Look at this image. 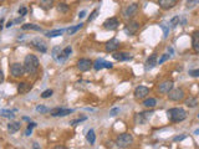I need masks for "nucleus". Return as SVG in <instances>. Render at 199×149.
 <instances>
[{
  "mask_svg": "<svg viewBox=\"0 0 199 149\" xmlns=\"http://www.w3.org/2000/svg\"><path fill=\"white\" fill-rule=\"evenodd\" d=\"M168 51H169L171 53H173V49H172V47H169V49H168Z\"/></svg>",
  "mask_w": 199,
  "mask_h": 149,
  "instance_id": "8fccbe9b",
  "label": "nucleus"
},
{
  "mask_svg": "<svg viewBox=\"0 0 199 149\" xmlns=\"http://www.w3.org/2000/svg\"><path fill=\"white\" fill-rule=\"evenodd\" d=\"M13 24H14V21H9V22L6 24V27H10V26H13Z\"/></svg>",
  "mask_w": 199,
  "mask_h": 149,
  "instance_id": "09e8293b",
  "label": "nucleus"
},
{
  "mask_svg": "<svg viewBox=\"0 0 199 149\" xmlns=\"http://www.w3.org/2000/svg\"><path fill=\"white\" fill-rule=\"evenodd\" d=\"M36 126V123H34V122H31V123H29V126H27V128H30V129H32Z\"/></svg>",
  "mask_w": 199,
  "mask_h": 149,
  "instance_id": "c03bdc74",
  "label": "nucleus"
},
{
  "mask_svg": "<svg viewBox=\"0 0 199 149\" xmlns=\"http://www.w3.org/2000/svg\"><path fill=\"white\" fill-rule=\"evenodd\" d=\"M85 15H86V11H81V13L79 14V18L82 19V18H85Z\"/></svg>",
  "mask_w": 199,
  "mask_h": 149,
  "instance_id": "a18cd8bd",
  "label": "nucleus"
},
{
  "mask_svg": "<svg viewBox=\"0 0 199 149\" xmlns=\"http://www.w3.org/2000/svg\"><path fill=\"white\" fill-rule=\"evenodd\" d=\"M52 89H46V91H44L43 93H41V97L43 98H49V97H51L52 96Z\"/></svg>",
  "mask_w": 199,
  "mask_h": 149,
  "instance_id": "72a5a7b5",
  "label": "nucleus"
},
{
  "mask_svg": "<svg viewBox=\"0 0 199 149\" xmlns=\"http://www.w3.org/2000/svg\"><path fill=\"white\" fill-rule=\"evenodd\" d=\"M112 56L117 61H128V60H132V56L128 52H115Z\"/></svg>",
  "mask_w": 199,
  "mask_h": 149,
  "instance_id": "a211bd4d",
  "label": "nucleus"
},
{
  "mask_svg": "<svg viewBox=\"0 0 199 149\" xmlns=\"http://www.w3.org/2000/svg\"><path fill=\"white\" fill-rule=\"evenodd\" d=\"M138 29H140V24L136 22V21H132L124 27V31H126L127 35H135L138 31Z\"/></svg>",
  "mask_w": 199,
  "mask_h": 149,
  "instance_id": "2eb2a0df",
  "label": "nucleus"
},
{
  "mask_svg": "<svg viewBox=\"0 0 199 149\" xmlns=\"http://www.w3.org/2000/svg\"><path fill=\"white\" fill-rule=\"evenodd\" d=\"M179 22H181V19H179V16H174V18H172V20H171V27H176L177 25H179Z\"/></svg>",
  "mask_w": 199,
  "mask_h": 149,
  "instance_id": "473e14b6",
  "label": "nucleus"
},
{
  "mask_svg": "<svg viewBox=\"0 0 199 149\" xmlns=\"http://www.w3.org/2000/svg\"><path fill=\"white\" fill-rule=\"evenodd\" d=\"M39 58L35 55H27L24 60V70L29 75H34L39 69Z\"/></svg>",
  "mask_w": 199,
  "mask_h": 149,
  "instance_id": "f257e3e1",
  "label": "nucleus"
},
{
  "mask_svg": "<svg viewBox=\"0 0 199 149\" xmlns=\"http://www.w3.org/2000/svg\"><path fill=\"white\" fill-rule=\"evenodd\" d=\"M54 6V0H41L40 2V8L44 10H49Z\"/></svg>",
  "mask_w": 199,
  "mask_h": 149,
  "instance_id": "5701e85b",
  "label": "nucleus"
},
{
  "mask_svg": "<svg viewBox=\"0 0 199 149\" xmlns=\"http://www.w3.org/2000/svg\"><path fill=\"white\" fill-rule=\"evenodd\" d=\"M185 138V135H182V137H176L174 138V140H182V139H184Z\"/></svg>",
  "mask_w": 199,
  "mask_h": 149,
  "instance_id": "49530a36",
  "label": "nucleus"
},
{
  "mask_svg": "<svg viewBox=\"0 0 199 149\" xmlns=\"http://www.w3.org/2000/svg\"><path fill=\"white\" fill-rule=\"evenodd\" d=\"M82 26H83V24L82 22H80L77 26H74V27H71V29H69L67 31H69V35H74L77 30H80V29H82Z\"/></svg>",
  "mask_w": 199,
  "mask_h": 149,
  "instance_id": "2f4dec72",
  "label": "nucleus"
},
{
  "mask_svg": "<svg viewBox=\"0 0 199 149\" xmlns=\"http://www.w3.org/2000/svg\"><path fill=\"white\" fill-rule=\"evenodd\" d=\"M118 25H120V21L117 18H110L104 22V27L106 30H111V31L112 30H116L118 27Z\"/></svg>",
  "mask_w": 199,
  "mask_h": 149,
  "instance_id": "9b49d317",
  "label": "nucleus"
},
{
  "mask_svg": "<svg viewBox=\"0 0 199 149\" xmlns=\"http://www.w3.org/2000/svg\"><path fill=\"white\" fill-rule=\"evenodd\" d=\"M120 47V41L117 39H112L106 44V51L108 52H115Z\"/></svg>",
  "mask_w": 199,
  "mask_h": 149,
  "instance_id": "f3484780",
  "label": "nucleus"
},
{
  "mask_svg": "<svg viewBox=\"0 0 199 149\" xmlns=\"http://www.w3.org/2000/svg\"><path fill=\"white\" fill-rule=\"evenodd\" d=\"M120 113V108H112L111 111H110V116H112V117H115V116H117Z\"/></svg>",
  "mask_w": 199,
  "mask_h": 149,
  "instance_id": "ea45409f",
  "label": "nucleus"
},
{
  "mask_svg": "<svg viewBox=\"0 0 199 149\" xmlns=\"http://www.w3.org/2000/svg\"><path fill=\"white\" fill-rule=\"evenodd\" d=\"M168 98L171 101H181L184 98V91L182 88H176V89H171L168 92Z\"/></svg>",
  "mask_w": 199,
  "mask_h": 149,
  "instance_id": "20e7f679",
  "label": "nucleus"
},
{
  "mask_svg": "<svg viewBox=\"0 0 199 149\" xmlns=\"http://www.w3.org/2000/svg\"><path fill=\"white\" fill-rule=\"evenodd\" d=\"M152 114V112H140V113H136V116H135V123L136 124H144L146 122H147V119H148V117Z\"/></svg>",
  "mask_w": 199,
  "mask_h": 149,
  "instance_id": "1a4fd4ad",
  "label": "nucleus"
},
{
  "mask_svg": "<svg viewBox=\"0 0 199 149\" xmlns=\"http://www.w3.org/2000/svg\"><path fill=\"white\" fill-rule=\"evenodd\" d=\"M192 47L197 53H199V31H194L192 35Z\"/></svg>",
  "mask_w": 199,
  "mask_h": 149,
  "instance_id": "6ab92c4d",
  "label": "nucleus"
},
{
  "mask_svg": "<svg viewBox=\"0 0 199 149\" xmlns=\"http://www.w3.org/2000/svg\"><path fill=\"white\" fill-rule=\"evenodd\" d=\"M160 27H162V30H163V34H164V37H168V35H169V26H168L167 24H164V22H162V24H160Z\"/></svg>",
  "mask_w": 199,
  "mask_h": 149,
  "instance_id": "7c9ffc66",
  "label": "nucleus"
},
{
  "mask_svg": "<svg viewBox=\"0 0 199 149\" xmlns=\"http://www.w3.org/2000/svg\"><path fill=\"white\" fill-rule=\"evenodd\" d=\"M156 65H158V61H157V55L153 53L148 58H147V61H146V66H144V70L146 71H151L156 67Z\"/></svg>",
  "mask_w": 199,
  "mask_h": 149,
  "instance_id": "4468645a",
  "label": "nucleus"
},
{
  "mask_svg": "<svg viewBox=\"0 0 199 149\" xmlns=\"http://www.w3.org/2000/svg\"><path fill=\"white\" fill-rule=\"evenodd\" d=\"M83 121H86V117H81V118L74 119V121H71V122H70V124H71V126H76L77 123H81V122H83Z\"/></svg>",
  "mask_w": 199,
  "mask_h": 149,
  "instance_id": "f704fd0d",
  "label": "nucleus"
},
{
  "mask_svg": "<svg viewBox=\"0 0 199 149\" xmlns=\"http://www.w3.org/2000/svg\"><path fill=\"white\" fill-rule=\"evenodd\" d=\"M57 11L59 13H67L69 11V5L65 4V3H60L57 5Z\"/></svg>",
  "mask_w": 199,
  "mask_h": 149,
  "instance_id": "c85d7f7f",
  "label": "nucleus"
},
{
  "mask_svg": "<svg viewBox=\"0 0 199 149\" xmlns=\"http://www.w3.org/2000/svg\"><path fill=\"white\" fill-rule=\"evenodd\" d=\"M167 60H169V55H168V53H163V55H162V57L159 58L158 64H159V65H162L163 62H165V61H167Z\"/></svg>",
  "mask_w": 199,
  "mask_h": 149,
  "instance_id": "c9c22d12",
  "label": "nucleus"
},
{
  "mask_svg": "<svg viewBox=\"0 0 199 149\" xmlns=\"http://www.w3.org/2000/svg\"><path fill=\"white\" fill-rule=\"evenodd\" d=\"M92 67H93L96 71H100V70H102V69H112L113 65H112L111 62L105 61V60H97V61L93 62Z\"/></svg>",
  "mask_w": 199,
  "mask_h": 149,
  "instance_id": "9d476101",
  "label": "nucleus"
},
{
  "mask_svg": "<svg viewBox=\"0 0 199 149\" xmlns=\"http://www.w3.org/2000/svg\"><path fill=\"white\" fill-rule=\"evenodd\" d=\"M137 11H138V5H137L136 3H133V4L128 5V6L124 9L123 16H124L126 19H131V18H133V16L137 14Z\"/></svg>",
  "mask_w": 199,
  "mask_h": 149,
  "instance_id": "0eeeda50",
  "label": "nucleus"
},
{
  "mask_svg": "<svg viewBox=\"0 0 199 149\" xmlns=\"http://www.w3.org/2000/svg\"><path fill=\"white\" fill-rule=\"evenodd\" d=\"M189 75H190L192 77H199V69H197V70H192V71H189Z\"/></svg>",
  "mask_w": 199,
  "mask_h": 149,
  "instance_id": "a19ab883",
  "label": "nucleus"
},
{
  "mask_svg": "<svg viewBox=\"0 0 199 149\" xmlns=\"http://www.w3.org/2000/svg\"><path fill=\"white\" fill-rule=\"evenodd\" d=\"M3 22H4V19H0V30L3 29Z\"/></svg>",
  "mask_w": 199,
  "mask_h": 149,
  "instance_id": "de8ad7c7",
  "label": "nucleus"
},
{
  "mask_svg": "<svg viewBox=\"0 0 199 149\" xmlns=\"http://www.w3.org/2000/svg\"><path fill=\"white\" fill-rule=\"evenodd\" d=\"M199 2H198V0H190V2H188L187 3V6L188 8H193L194 6V4H198Z\"/></svg>",
  "mask_w": 199,
  "mask_h": 149,
  "instance_id": "79ce46f5",
  "label": "nucleus"
},
{
  "mask_svg": "<svg viewBox=\"0 0 199 149\" xmlns=\"http://www.w3.org/2000/svg\"><path fill=\"white\" fill-rule=\"evenodd\" d=\"M86 139H87V142H88L90 144H95V142H96V134H95L93 129H90V131L87 132Z\"/></svg>",
  "mask_w": 199,
  "mask_h": 149,
  "instance_id": "b1692460",
  "label": "nucleus"
},
{
  "mask_svg": "<svg viewBox=\"0 0 199 149\" xmlns=\"http://www.w3.org/2000/svg\"><path fill=\"white\" fill-rule=\"evenodd\" d=\"M74 109H69V108H61V107H56V108H52L50 109V114L52 117H65L70 113H72Z\"/></svg>",
  "mask_w": 199,
  "mask_h": 149,
  "instance_id": "423d86ee",
  "label": "nucleus"
},
{
  "mask_svg": "<svg viewBox=\"0 0 199 149\" xmlns=\"http://www.w3.org/2000/svg\"><path fill=\"white\" fill-rule=\"evenodd\" d=\"M18 13H19V15H21V16H25L26 13H27V9H26L25 6H21V8L18 10Z\"/></svg>",
  "mask_w": 199,
  "mask_h": 149,
  "instance_id": "58836bf2",
  "label": "nucleus"
},
{
  "mask_svg": "<svg viewBox=\"0 0 199 149\" xmlns=\"http://www.w3.org/2000/svg\"><path fill=\"white\" fill-rule=\"evenodd\" d=\"M148 93H149V88L146 87V86H138V87L135 89V97H136L137 100L144 98Z\"/></svg>",
  "mask_w": 199,
  "mask_h": 149,
  "instance_id": "f8f14e48",
  "label": "nucleus"
},
{
  "mask_svg": "<svg viewBox=\"0 0 199 149\" xmlns=\"http://www.w3.org/2000/svg\"><path fill=\"white\" fill-rule=\"evenodd\" d=\"M194 134H198V135H199V129H198V131H195V132H194Z\"/></svg>",
  "mask_w": 199,
  "mask_h": 149,
  "instance_id": "3c124183",
  "label": "nucleus"
},
{
  "mask_svg": "<svg viewBox=\"0 0 199 149\" xmlns=\"http://www.w3.org/2000/svg\"><path fill=\"white\" fill-rule=\"evenodd\" d=\"M132 143H133V137H132V134H129V133H122L116 139V144L120 148H127Z\"/></svg>",
  "mask_w": 199,
  "mask_h": 149,
  "instance_id": "7ed1b4c3",
  "label": "nucleus"
},
{
  "mask_svg": "<svg viewBox=\"0 0 199 149\" xmlns=\"http://www.w3.org/2000/svg\"><path fill=\"white\" fill-rule=\"evenodd\" d=\"M10 73L13 77H20L25 73V70H24V65L19 64V62H15L10 66Z\"/></svg>",
  "mask_w": 199,
  "mask_h": 149,
  "instance_id": "39448f33",
  "label": "nucleus"
},
{
  "mask_svg": "<svg viewBox=\"0 0 199 149\" xmlns=\"http://www.w3.org/2000/svg\"><path fill=\"white\" fill-rule=\"evenodd\" d=\"M21 29L22 30H35V31H41V27L39 25H35V24H25V25H22Z\"/></svg>",
  "mask_w": 199,
  "mask_h": 149,
  "instance_id": "393cba45",
  "label": "nucleus"
},
{
  "mask_svg": "<svg viewBox=\"0 0 199 149\" xmlns=\"http://www.w3.org/2000/svg\"><path fill=\"white\" fill-rule=\"evenodd\" d=\"M4 82V72H3V70L0 69V84H2Z\"/></svg>",
  "mask_w": 199,
  "mask_h": 149,
  "instance_id": "37998d69",
  "label": "nucleus"
},
{
  "mask_svg": "<svg viewBox=\"0 0 199 149\" xmlns=\"http://www.w3.org/2000/svg\"><path fill=\"white\" fill-rule=\"evenodd\" d=\"M167 114H168V118L171 122H182L187 118V112L181 108V107H174V108H171L167 111Z\"/></svg>",
  "mask_w": 199,
  "mask_h": 149,
  "instance_id": "f03ea898",
  "label": "nucleus"
},
{
  "mask_svg": "<svg viewBox=\"0 0 199 149\" xmlns=\"http://www.w3.org/2000/svg\"><path fill=\"white\" fill-rule=\"evenodd\" d=\"M65 31V30H52V31H49V33H46L45 35H46V37H56V36H60V35H62V33Z\"/></svg>",
  "mask_w": 199,
  "mask_h": 149,
  "instance_id": "bb28decb",
  "label": "nucleus"
},
{
  "mask_svg": "<svg viewBox=\"0 0 199 149\" xmlns=\"http://www.w3.org/2000/svg\"><path fill=\"white\" fill-rule=\"evenodd\" d=\"M97 14H98V10H97V9H96V10H93V11L91 13V15L88 16V19H87V20H88V22H90V21H92V20L97 16Z\"/></svg>",
  "mask_w": 199,
  "mask_h": 149,
  "instance_id": "4c0bfd02",
  "label": "nucleus"
},
{
  "mask_svg": "<svg viewBox=\"0 0 199 149\" xmlns=\"http://www.w3.org/2000/svg\"><path fill=\"white\" fill-rule=\"evenodd\" d=\"M156 104H157V100L156 98H147L143 102V106L147 107V108H153V107H156Z\"/></svg>",
  "mask_w": 199,
  "mask_h": 149,
  "instance_id": "a878e982",
  "label": "nucleus"
},
{
  "mask_svg": "<svg viewBox=\"0 0 199 149\" xmlns=\"http://www.w3.org/2000/svg\"><path fill=\"white\" fill-rule=\"evenodd\" d=\"M172 88H173V81L167 80V81H164V82L159 83V86H158V91H159L160 93H168Z\"/></svg>",
  "mask_w": 199,
  "mask_h": 149,
  "instance_id": "ddd939ff",
  "label": "nucleus"
},
{
  "mask_svg": "<svg viewBox=\"0 0 199 149\" xmlns=\"http://www.w3.org/2000/svg\"><path fill=\"white\" fill-rule=\"evenodd\" d=\"M20 128H21V124L19 122H11L8 124V131L10 133H16L18 131H20Z\"/></svg>",
  "mask_w": 199,
  "mask_h": 149,
  "instance_id": "4be33fe9",
  "label": "nucleus"
},
{
  "mask_svg": "<svg viewBox=\"0 0 199 149\" xmlns=\"http://www.w3.org/2000/svg\"><path fill=\"white\" fill-rule=\"evenodd\" d=\"M0 116L6 117V118H10V119H13V118L15 117V114H14L13 112H10V111H5V109H2V111H0Z\"/></svg>",
  "mask_w": 199,
  "mask_h": 149,
  "instance_id": "c756f323",
  "label": "nucleus"
},
{
  "mask_svg": "<svg viewBox=\"0 0 199 149\" xmlns=\"http://www.w3.org/2000/svg\"><path fill=\"white\" fill-rule=\"evenodd\" d=\"M176 4H177V0H158V5L164 10H169L174 8Z\"/></svg>",
  "mask_w": 199,
  "mask_h": 149,
  "instance_id": "dca6fc26",
  "label": "nucleus"
},
{
  "mask_svg": "<svg viewBox=\"0 0 199 149\" xmlns=\"http://www.w3.org/2000/svg\"><path fill=\"white\" fill-rule=\"evenodd\" d=\"M36 111L40 112V113H47V112H49V109H47L45 106H38V107H36Z\"/></svg>",
  "mask_w": 199,
  "mask_h": 149,
  "instance_id": "e433bc0d",
  "label": "nucleus"
},
{
  "mask_svg": "<svg viewBox=\"0 0 199 149\" xmlns=\"http://www.w3.org/2000/svg\"><path fill=\"white\" fill-rule=\"evenodd\" d=\"M92 65H93L92 61H91V60H88V58H80L77 61V69L80 71H82V72L88 71L92 67Z\"/></svg>",
  "mask_w": 199,
  "mask_h": 149,
  "instance_id": "6e6552de",
  "label": "nucleus"
},
{
  "mask_svg": "<svg viewBox=\"0 0 199 149\" xmlns=\"http://www.w3.org/2000/svg\"><path fill=\"white\" fill-rule=\"evenodd\" d=\"M197 104H198V100L194 98V97H189L188 100H185V106L187 107L194 108V107H197Z\"/></svg>",
  "mask_w": 199,
  "mask_h": 149,
  "instance_id": "cd10ccee",
  "label": "nucleus"
},
{
  "mask_svg": "<svg viewBox=\"0 0 199 149\" xmlns=\"http://www.w3.org/2000/svg\"><path fill=\"white\" fill-rule=\"evenodd\" d=\"M30 89H31V84L27 83V82H20V83L18 84V92L21 93V95L27 93Z\"/></svg>",
  "mask_w": 199,
  "mask_h": 149,
  "instance_id": "aec40b11",
  "label": "nucleus"
},
{
  "mask_svg": "<svg viewBox=\"0 0 199 149\" xmlns=\"http://www.w3.org/2000/svg\"><path fill=\"white\" fill-rule=\"evenodd\" d=\"M32 45H34V47H35L36 50H39L40 52H46V51H47V46L45 45V42H43V41L39 40V39H36V40L32 41Z\"/></svg>",
  "mask_w": 199,
  "mask_h": 149,
  "instance_id": "412c9836",
  "label": "nucleus"
}]
</instances>
